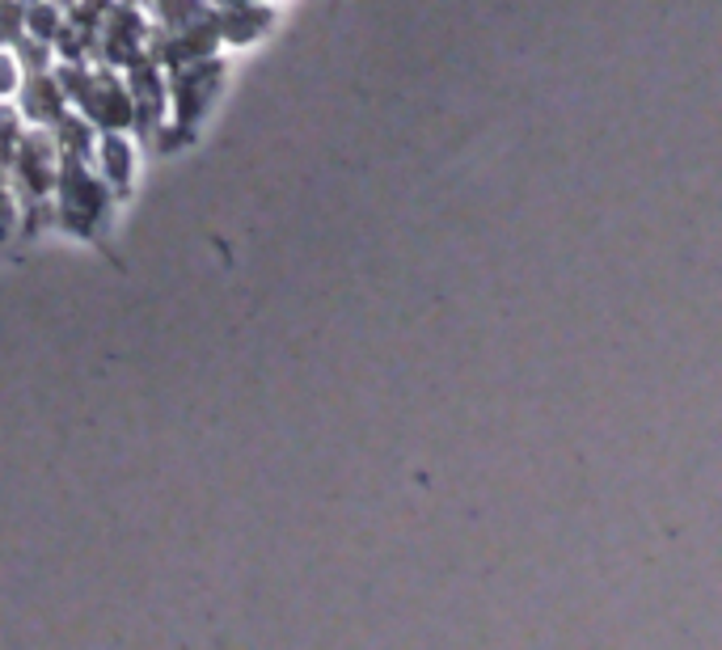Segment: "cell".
<instances>
[{
    "label": "cell",
    "mask_w": 722,
    "mask_h": 650,
    "mask_svg": "<svg viewBox=\"0 0 722 650\" xmlns=\"http://www.w3.org/2000/svg\"><path fill=\"white\" fill-rule=\"evenodd\" d=\"M220 76H224V64L203 55V60H191V64H178L169 73V97H173V131H161V148H178L173 140H187L194 131V122L203 119L208 102L220 89Z\"/></svg>",
    "instance_id": "7a4b0ae2"
},
{
    "label": "cell",
    "mask_w": 722,
    "mask_h": 650,
    "mask_svg": "<svg viewBox=\"0 0 722 650\" xmlns=\"http://www.w3.org/2000/svg\"><path fill=\"white\" fill-rule=\"evenodd\" d=\"M110 212V187L94 169V161H76L60 157V178H55V220L76 233V237H94L97 224Z\"/></svg>",
    "instance_id": "6da1fadb"
},
{
    "label": "cell",
    "mask_w": 722,
    "mask_h": 650,
    "mask_svg": "<svg viewBox=\"0 0 722 650\" xmlns=\"http://www.w3.org/2000/svg\"><path fill=\"white\" fill-rule=\"evenodd\" d=\"M64 9L55 0H39V4H25V34L30 39H43V43H55L60 25H64Z\"/></svg>",
    "instance_id": "8fae6325"
},
{
    "label": "cell",
    "mask_w": 722,
    "mask_h": 650,
    "mask_svg": "<svg viewBox=\"0 0 722 650\" xmlns=\"http://www.w3.org/2000/svg\"><path fill=\"white\" fill-rule=\"evenodd\" d=\"M18 94H22V119L30 127H55V119L68 110V97L60 89L55 73H25Z\"/></svg>",
    "instance_id": "52a82bcc"
},
{
    "label": "cell",
    "mask_w": 722,
    "mask_h": 650,
    "mask_svg": "<svg viewBox=\"0 0 722 650\" xmlns=\"http://www.w3.org/2000/svg\"><path fill=\"white\" fill-rule=\"evenodd\" d=\"M25 39V4L0 0V47H18Z\"/></svg>",
    "instance_id": "7c38bea8"
},
{
    "label": "cell",
    "mask_w": 722,
    "mask_h": 650,
    "mask_svg": "<svg viewBox=\"0 0 722 650\" xmlns=\"http://www.w3.org/2000/svg\"><path fill=\"white\" fill-rule=\"evenodd\" d=\"M22 60H18V51L13 47H0V97H13L22 89Z\"/></svg>",
    "instance_id": "5bb4252c"
},
{
    "label": "cell",
    "mask_w": 722,
    "mask_h": 650,
    "mask_svg": "<svg viewBox=\"0 0 722 650\" xmlns=\"http://www.w3.org/2000/svg\"><path fill=\"white\" fill-rule=\"evenodd\" d=\"M18 60H22L25 73H51V60H55V43H43V39H30L25 34L22 43H18Z\"/></svg>",
    "instance_id": "4fadbf2b"
},
{
    "label": "cell",
    "mask_w": 722,
    "mask_h": 650,
    "mask_svg": "<svg viewBox=\"0 0 722 650\" xmlns=\"http://www.w3.org/2000/svg\"><path fill=\"white\" fill-rule=\"evenodd\" d=\"M94 169L106 178V187L115 194L131 191V173H136V145L127 131H102L94 152Z\"/></svg>",
    "instance_id": "ba28073f"
},
{
    "label": "cell",
    "mask_w": 722,
    "mask_h": 650,
    "mask_svg": "<svg viewBox=\"0 0 722 650\" xmlns=\"http://www.w3.org/2000/svg\"><path fill=\"white\" fill-rule=\"evenodd\" d=\"M152 13H157L161 30H187V25L203 22L216 9L208 0H152Z\"/></svg>",
    "instance_id": "30bf717a"
},
{
    "label": "cell",
    "mask_w": 722,
    "mask_h": 650,
    "mask_svg": "<svg viewBox=\"0 0 722 650\" xmlns=\"http://www.w3.org/2000/svg\"><path fill=\"white\" fill-rule=\"evenodd\" d=\"M148 43V22L140 13L136 0H115V9L106 13L102 34H97V51H102V64L110 68H127Z\"/></svg>",
    "instance_id": "277c9868"
},
{
    "label": "cell",
    "mask_w": 722,
    "mask_h": 650,
    "mask_svg": "<svg viewBox=\"0 0 722 650\" xmlns=\"http://www.w3.org/2000/svg\"><path fill=\"white\" fill-rule=\"evenodd\" d=\"M9 169L18 178L22 203H47L55 194V178H60V145H55V136H47L43 127L25 131L18 148H13Z\"/></svg>",
    "instance_id": "3957f363"
},
{
    "label": "cell",
    "mask_w": 722,
    "mask_h": 650,
    "mask_svg": "<svg viewBox=\"0 0 722 650\" xmlns=\"http://www.w3.org/2000/svg\"><path fill=\"white\" fill-rule=\"evenodd\" d=\"M127 89H131V102H136V127L140 136H157L161 131V119H166V76H161V64L140 51L127 68Z\"/></svg>",
    "instance_id": "8992f818"
},
{
    "label": "cell",
    "mask_w": 722,
    "mask_h": 650,
    "mask_svg": "<svg viewBox=\"0 0 722 650\" xmlns=\"http://www.w3.org/2000/svg\"><path fill=\"white\" fill-rule=\"evenodd\" d=\"M81 110L94 119L97 131H127V127H136V102H131V89H127V76H119L110 64L94 68V89H89Z\"/></svg>",
    "instance_id": "5b68a950"
},
{
    "label": "cell",
    "mask_w": 722,
    "mask_h": 650,
    "mask_svg": "<svg viewBox=\"0 0 722 650\" xmlns=\"http://www.w3.org/2000/svg\"><path fill=\"white\" fill-rule=\"evenodd\" d=\"M220 18V39L224 43H249L266 22H270V13L258 9V4H224L216 9Z\"/></svg>",
    "instance_id": "9c48e42d"
}]
</instances>
